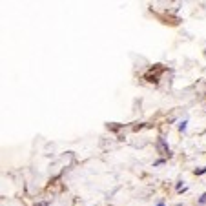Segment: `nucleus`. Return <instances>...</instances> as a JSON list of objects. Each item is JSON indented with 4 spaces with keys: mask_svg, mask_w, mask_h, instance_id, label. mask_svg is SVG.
<instances>
[{
    "mask_svg": "<svg viewBox=\"0 0 206 206\" xmlns=\"http://www.w3.org/2000/svg\"><path fill=\"white\" fill-rule=\"evenodd\" d=\"M199 203H201V206H203V204H206V193L199 197Z\"/></svg>",
    "mask_w": 206,
    "mask_h": 206,
    "instance_id": "1",
    "label": "nucleus"
},
{
    "mask_svg": "<svg viewBox=\"0 0 206 206\" xmlns=\"http://www.w3.org/2000/svg\"><path fill=\"white\" fill-rule=\"evenodd\" d=\"M159 206H162V204H159Z\"/></svg>",
    "mask_w": 206,
    "mask_h": 206,
    "instance_id": "2",
    "label": "nucleus"
}]
</instances>
